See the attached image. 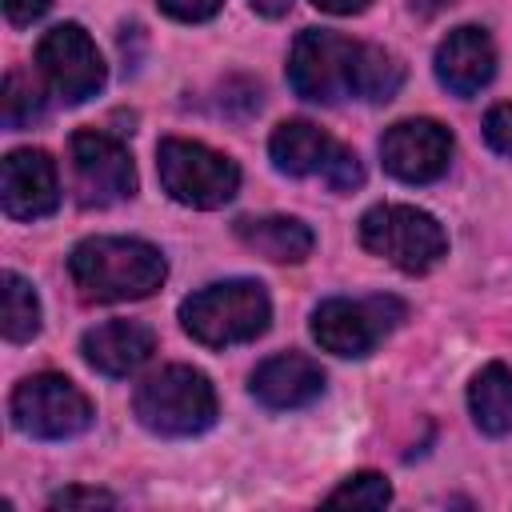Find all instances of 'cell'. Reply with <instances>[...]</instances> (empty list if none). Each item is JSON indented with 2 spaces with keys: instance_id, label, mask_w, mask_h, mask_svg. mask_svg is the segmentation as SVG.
Here are the masks:
<instances>
[{
  "instance_id": "1",
  "label": "cell",
  "mask_w": 512,
  "mask_h": 512,
  "mask_svg": "<svg viewBox=\"0 0 512 512\" xmlns=\"http://www.w3.org/2000/svg\"><path fill=\"white\" fill-rule=\"evenodd\" d=\"M68 276L84 300L120 304L152 296L168 276V260L156 244L136 236H88L72 248Z\"/></svg>"
},
{
  "instance_id": "2",
  "label": "cell",
  "mask_w": 512,
  "mask_h": 512,
  "mask_svg": "<svg viewBox=\"0 0 512 512\" xmlns=\"http://www.w3.org/2000/svg\"><path fill=\"white\" fill-rule=\"evenodd\" d=\"M268 320H272V300L256 280H220L192 292L180 304L184 332L204 348L248 344L268 332Z\"/></svg>"
},
{
  "instance_id": "3",
  "label": "cell",
  "mask_w": 512,
  "mask_h": 512,
  "mask_svg": "<svg viewBox=\"0 0 512 512\" xmlns=\"http://www.w3.org/2000/svg\"><path fill=\"white\" fill-rule=\"evenodd\" d=\"M136 420L168 440L200 436L216 424V388L192 364H168L136 388Z\"/></svg>"
},
{
  "instance_id": "4",
  "label": "cell",
  "mask_w": 512,
  "mask_h": 512,
  "mask_svg": "<svg viewBox=\"0 0 512 512\" xmlns=\"http://www.w3.org/2000/svg\"><path fill=\"white\" fill-rule=\"evenodd\" d=\"M360 244L408 276H424L448 256L440 220L412 204H372L360 216Z\"/></svg>"
},
{
  "instance_id": "5",
  "label": "cell",
  "mask_w": 512,
  "mask_h": 512,
  "mask_svg": "<svg viewBox=\"0 0 512 512\" xmlns=\"http://www.w3.org/2000/svg\"><path fill=\"white\" fill-rule=\"evenodd\" d=\"M156 172L160 188L184 208H224L240 192L236 160L184 136H164L156 144Z\"/></svg>"
},
{
  "instance_id": "6",
  "label": "cell",
  "mask_w": 512,
  "mask_h": 512,
  "mask_svg": "<svg viewBox=\"0 0 512 512\" xmlns=\"http://www.w3.org/2000/svg\"><path fill=\"white\" fill-rule=\"evenodd\" d=\"M8 416L32 440H72L92 428V400L60 372H36L12 388Z\"/></svg>"
},
{
  "instance_id": "7",
  "label": "cell",
  "mask_w": 512,
  "mask_h": 512,
  "mask_svg": "<svg viewBox=\"0 0 512 512\" xmlns=\"http://www.w3.org/2000/svg\"><path fill=\"white\" fill-rule=\"evenodd\" d=\"M356 52L360 44L328 32V28H304L288 56V84L300 100L312 104H340L356 100Z\"/></svg>"
},
{
  "instance_id": "8",
  "label": "cell",
  "mask_w": 512,
  "mask_h": 512,
  "mask_svg": "<svg viewBox=\"0 0 512 512\" xmlns=\"http://www.w3.org/2000/svg\"><path fill=\"white\" fill-rule=\"evenodd\" d=\"M404 300L396 296H332L312 312V336L332 356H368L400 320Z\"/></svg>"
},
{
  "instance_id": "9",
  "label": "cell",
  "mask_w": 512,
  "mask_h": 512,
  "mask_svg": "<svg viewBox=\"0 0 512 512\" xmlns=\"http://www.w3.org/2000/svg\"><path fill=\"white\" fill-rule=\"evenodd\" d=\"M72 160V188L84 208H108L136 192V164L128 148L96 128H84L68 140Z\"/></svg>"
},
{
  "instance_id": "10",
  "label": "cell",
  "mask_w": 512,
  "mask_h": 512,
  "mask_svg": "<svg viewBox=\"0 0 512 512\" xmlns=\"http://www.w3.org/2000/svg\"><path fill=\"white\" fill-rule=\"evenodd\" d=\"M36 68L64 104H84L104 88V60L80 24H56L36 44Z\"/></svg>"
},
{
  "instance_id": "11",
  "label": "cell",
  "mask_w": 512,
  "mask_h": 512,
  "mask_svg": "<svg viewBox=\"0 0 512 512\" xmlns=\"http://www.w3.org/2000/svg\"><path fill=\"white\" fill-rule=\"evenodd\" d=\"M380 160H384V172L404 184H432L448 172L452 132L428 116L396 120L380 136Z\"/></svg>"
},
{
  "instance_id": "12",
  "label": "cell",
  "mask_w": 512,
  "mask_h": 512,
  "mask_svg": "<svg viewBox=\"0 0 512 512\" xmlns=\"http://www.w3.org/2000/svg\"><path fill=\"white\" fill-rule=\"evenodd\" d=\"M60 204V176L44 148H16L0 164V208L12 220H40Z\"/></svg>"
},
{
  "instance_id": "13",
  "label": "cell",
  "mask_w": 512,
  "mask_h": 512,
  "mask_svg": "<svg viewBox=\"0 0 512 512\" xmlns=\"http://www.w3.org/2000/svg\"><path fill=\"white\" fill-rule=\"evenodd\" d=\"M436 80L452 92V96H476L492 76H496V44L484 28L464 24L452 28L440 44H436Z\"/></svg>"
},
{
  "instance_id": "14",
  "label": "cell",
  "mask_w": 512,
  "mask_h": 512,
  "mask_svg": "<svg viewBox=\"0 0 512 512\" xmlns=\"http://www.w3.org/2000/svg\"><path fill=\"white\" fill-rule=\"evenodd\" d=\"M152 352H156V336L140 320H104V324L88 328L80 340L84 364L112 380L140 372L152 360Z\"/></svg>"
},
{
  "instance_id": "15",
  "label": "cell",
  "mask_w": 512,
  "mask_h": 512,
  "mask_svg": "<svg viewBox=\"0 0 512 512\" xmlns=\"http://www.w3.org/2000/svg\"><path fill=\"white\" fill-rule=\"evenodd\" d=\"M248 388L264 408L288 412V408L312 404L324 392V372L316 360H308L300 352H280V356H268L264 364H256Z\"/></svg>"
},
{
  "instance_id": "16",
  "label": "cell",
  "mask_w": 512,
  "mask_h": 512,
  "mask_svg": "<svg viewBox=\"0 0 512 512\" xmlns=\"http://www.w3.org/2000/svg\"><path fill=\"white\" fill-rule=\"evenodd\" d=\"M236 236L244 248H252L272 264H300L316 248L312 228L296 216H244L236 220Z\"/></svg>"
},
{
  "instance_id": "17",
  "label": "cell",
  "mask_w": 512,
  "mask_h": 512,
  "mask_svg": "<svg viewBox=\"0 0 512 512\" xmlns=\"http://www.w3.org/2000/svg\"><path fill=\"white\" fill-rule=\"evenodd\" d=\"M332 152H336V140L328 132H320L312 120H284V124H276V132L268 140L272 168L284 176H316V172H324Z\"/></svg>"
},
{
  "instance_id": "18",
  "label": "cell",
  "mask_w": 512,
  "mask_h": 512,
  "mask_svg": "<svg viewBox=\"0 0 512 512\" xmlns=\"http://www.w3.org/2000/svg\"><path fill=\"white\" fill-rule=\"evenodd\" d=\"M468 408H472V420L484 436H508L512 432V368L508 364H484L472 376Z\"/></svg>"
},
{
  "instance_id": "19",
  "label": "cell",
  "mask_w": 512,
  "mask_h": 512,
  "mask_svg": "<svg viewBox=\"0 0 512 512\" xmlns=\"http://www.w3.org/2000/svg\"><path fill=\"white\" fill-rule=\"evenodd\" d=\"M0 332L8 344H28L40 332V296L20 272L0 276Z\"/></svg>"
},
{
  "instance_id": "20",
  "label": "cell",
  "mask_w": 512,
  "mask_h": 512,
  "mask_svg": "<svg viewBox=\"0 0 512 512\" xmlns=\"http://www.w3.org/2000/svg\"><path fill=\"white\" fill-rule=\"evenodd\" d=\"M400 84H404V64L376 44H360V52H356V100L384 104L400 92Z\"/></svg>"
},
{
  "instance_id": "21",
  "label": "cell",
  "mask_w": 512,
  "mask_h": 512,
  "mask_svg": "<svg viewBox=\"0 0 512 512\" xmlns=\"http://www.w3.org/2000/svg\"><path fill=\"white\" fill-rule=\"evenodd\" d=\"M44 112V100L32 84V76L24 72H8L4 76V92H0V116H4V128H28L32 120H40Z\"/></svg>"
},
{
  "instance_id": "22",
  "label": "cell",
  "mask_w": 512,
  "mask_h": 512,
  "mask_svg": "<svg viewBox=\"0 0 512 512\" xmlns=\"http://www.w3.org/2000/svg\"><path fill=\"white\" fill-rule=\"evenodd\" d=\"M388 500H392V488L380 472H356L324 496V504H352V508H384Z\"/></svg>"
},
{
  "instance_id": "23",
  "label": "cell",
  "mask_w": 512,
  "mask_h": 512,
  "mask_svg": "<svg viewBox=\"0 0 512 512\" xmlns=\"http://www.w3.org/2000/svg\"><path fill=\"white\" fill-rule=\"evenodd\" d=\"M324 180H328V188H336V192H352V188H360L364 184V168H360V156L356 152H348V148H340L336 144V152L328 156V164H324V172H320Z\"/></svg>"
},
{
  "instance_id": "24",
  "label": "cell",
  "mask_w": 512,
  "mask_h": 512,
  "mask_svg": "<svg viewBox=\"0 0 512 512\" xmlns=\"http://www.w3.org/2000/svg\"><path fill=\"white\" fill-rule=\"evenodd\" d=\"M484 140L492 152L512 156V104H496L484 116Z\"/></svg>"
},
{
  "instance_id": "25",
  "label": "cell",
  "mask_w": 512,
  "mask_h": 512,
  "mask_svg": "<svg viewBox=\"0 0 512 512\" xmlns=\"http://www.w3.org/2000/svg\"><path fill=\"white\" fill-rule=\"evenodd\" d=\"M156 4H160L164 16H172V20H180V24L212 20V16L224 8V0H156Z\"/></svg>"
},
{
  "instance_id": "26",
  "label": "cell",
  "mask_w": 512,
  "mask_h": 512,
  "mask_svg": "<svg viewBox=\"0 0 512 512\" xmlns=\"http://www.w3.org/2000/svg\"><path fill=\"white\" fill-rule=\"evenodd\" d=\"M116 496L100 492V488H64L48 500V508H112Z\"/></svg>"
},
{
  "instance_id": "27",
  "label": "cell",
  "mask_w": 512,
  "mask_h": 512,
  "mask_svg": "<svg viewBox=\"0 0 512 512\" xmlns=\"http://www.w3.org/2000/svg\"><path fill=\"white\" fill-rule=\"evenodd\" d=\"M52 8V0H4V16L12 24H32Z\"/></svg>"
},
{
  "instance_id": "28",
  "label": "cell",
  "mask_w": 512,
  "mask_h": 512,
  "mask_svg": "<svg viewBox=\"0 0 512 512\" xmlns=\"http://www.w3.org/2000/svg\"><path fill=\"white\" fill-rule=\"evenodd\" d=\"M320 12H332V16H356V12H364L372 0H312Z\"/></svg>"
},
{
  "instance_id": "29",
  "label": "cell",
  "mask_w": 512,
  "mask_h": 512,
  "mask_svg": "<svg viewBox=\"0 0 512 512\" xmlns=\"http://www.w3.org/2000/svg\"><path fill=\"white\" fill-rule=\"evenodd\" d=\"M248 4H252V12H260L268 20H276V16H284L292 8V0H248Z\"/></svg>"
},
{
  "instance_id": "30",
  "label": "cell",
  "mask_w": 512,
  "mask_h": 512,
  "mask_svg": "<svg viewBox=\"0 0 512 512\" xmlns=\"http://www.w3.org/2000/svg\"><path fill=\"white\" fill-rule=\"evenodd\" d=\"M452 0H412V8L416 12H424V16H432V12H440V8H448Z\"/></svg>"
}]
</instances>
